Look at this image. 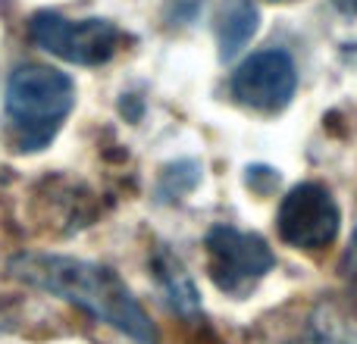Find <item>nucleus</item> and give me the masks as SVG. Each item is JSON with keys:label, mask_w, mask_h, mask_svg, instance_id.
<instances>
[{"label": "nucleus", "mask_w": 357, "mask_h": 344, "mask_svg": "<svg viewBox=\"0 0 357 344\" xmlns=\"http://www.w3.org/2000/svg\"><path fill=\"white\" fill-rule=\"evenodd\" d=\"M10 272L35 288L75 304L94 320L119 329L126 338L157 344V329L151 316L126 288L123 279L107 266L75 257H56V253H19L16 260H10Z\"/></svg>", "instance_id": "nucleus-1"}, {"label": "nucleus", "mask_w": 357, "mask_h": 344, "mask_svg": "<svg viewBox=\"0 0 357 344\" xmlns=\"http://www.w3.org/2000/svg\"><path fill=\"white\" fill-rule=\"evenodd\" d=\"M75 104V85L50 66H19L6 81V132L16 150H41L50 144Z\"/></svg>", "instance_id": "nucleus-2"}, {"label": "nucleus", "mask_w": 357, "mask_h": 344, "mask_svg": "<svg viewBox=\"0 0 357 344\" xmlns=\"http://www.w3.org/2000/svg\"><path fill=\"white\" fill-rule=\"evenodd\" d=\"M31 41L41 50L79 66H100L116 54V25L107 19H66L60 13H35L29 22Z\"/></svg>", "instance_id": "nucleus-3"}, {"label": "nucleus", "mask_w": 357, "mask_h": 344, "mask_svg": "<svg viewBox=\"0 0 357 344\" xmlns=\"http://www.w3.org/2000/svg\"><path fill=\"white\" fill-rule=\"evenodd\" d=\"M207 253H210V279L229 295H245L257 279L273 269L270 244L254 232H241L232 226H213L207 232Z\"/></svg>", "instance_id": "nucleus-4"}, {"label": "nucleus", "mask_w": 357, "mask_h": 344, "mask_svg": "<svg viewBox=\"0 0 357 344\" xmlns=\"http://www.w3.org/2000/svg\"><path fill=\"white\" fill-rule=\"evenodd\" d=\"M339 203L333 201L323 185L304 182L295 185L279 203L276 226L285 244L298 247V251H320L329 247L339 235Z\"/></svg>", "instance_id": "nucleus-5"}, {"label": "nucleus", "mask_w": 357, "mask_h": 344, "mask_svg": "<svg viewBox=\"0 0 357 344\" xmlns=\"http://www.w3.org/2000/svg\"><path fill=\"white\" fill-rule=\"evenodd\" d=\"M298 88L295 60L285 50H260L248 56L232 75V94L238 104L260 113H279L291 104Z\"/></svg>", "instance_id": "nucleus-6"}, {"label": "nucleus", "mask_w": 357, "mask_h": 344, "mask_svg": "<svg viewBox=\"0 0 357 344\" xmlns=\"http://www.w3.org/2000/svg\"><path fill=\"white\" fill-rule=\"evenodd\" d=\"M289 344H357V310L335 301L320 304L307 329Z\"/></svg>", "instance_id": "nucleus-7"}, {"label": "nucleus", "mask_w": 357, "mask_h": 344, "mask_svg": "<svg viewBox=\"0 0 357 344\" xmlns=\"http://www.w3.org/2000/svg\"><path fill=\"white\" fill-rule=\"evenodd\" d=\"M257 31V6L254 0H222L216 16V41L220 60H232Z\"/></svg>", "instance_id": "nucleus-8"}]
</instances>
